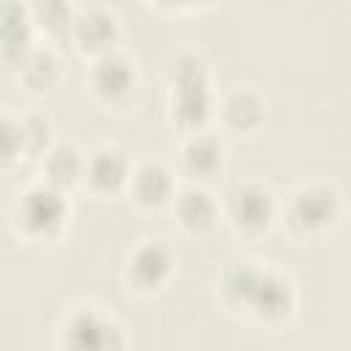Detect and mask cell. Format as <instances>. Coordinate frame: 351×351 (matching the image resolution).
<instances>
[{"mask_svg": "<svg viewBox=\"0 0 351 351\" xmlns=\"http://www.w3.org/2000/svg\"><path fill=\"white\" fill-rule=\"evenodd\" d=\"M167 195H170L167 170H162L156 165H145L134 176V200H140L145 206H159L167 200Z\"/></svg>", "mask_w": 351, "mask_h": 351, "instance_id": "5b68a950", "label": "cell"}, {"mask_svg": "<svg viewBox=\"0 0 351 351\" xmlns=\"http://www.w3.org/2000/svg\"><path fill=\"white\" fill-rule=\"evenodd\" d=\"M217 148H219V145H217L211 137L197 134V137L184 148V159L189 162V167H192L195 173L208 176V173H211V165H206V159H211V162H217V165H219V156H217V154H211V151H217Z\"/></svg>", "mask_w": 351, "mask_h": 351, "instance_id": "ba28073f", "label": "cell"}, {"mask_svg": "<svg viewBox=\"0 0 351 351\" xmlns=\"http://www.w3.org/2000/svg\"><path fill=\"white\" fill-rule=\"evenodd\" d=\"M230 219L241 228H266L271 217V197L263 186H236L230 195Z\"/></svg>", "mask_w": 351, "mask_h": 351, "instance_id": "7a4b0ae2", "label": "cell"}, {"mask_svg": "<svg viewBox=\"0 0 351 351\" xmlns=\"http://www.w3.org/2000/svg\"><path fill=\"white\" fill-rule=\"evenodd\" d=\"M178 206H181V222L186 228L200 230V228H208L214 222V203L200 189H189L186 195H181Z\"/></svg>", "mask_w": 351, "mask_h": 351, "instance_id": "8992f818", "label": "cell"}, {"mask_svg": "<svg viewBox=\"0 0 351 351\" xmlns=\"http://www.w3.org/2000/svg\"><path fill=\"white\" fill-rule=\"evenodd\" d=\"M85 178L93 186H99V189H112V186L123 184L126 165H123V159H121L118 151L104 148V151H96V156H90L85 162Z\"/></svg>", "mask_w": 351, "mask_h": 351, "instance_id": "277c9868", "label": "cell"}, {"mask_svg": "<svg viewBox=\"0 0 351 351\" xmlns=\"http://www.w3.org/2000/svg\"><path fill=\"white\" fill-rule=\"evenodd\" d=\"M93 85H96V90H107V85H112L110 93L115 99L118 93H126V88L134 85V71H132L129 63H121L115 58H104L99 63V71H96V82Z\"/></svg>", "mask_w": 351, "mask_h": 351, "instance_id": "52a82bcc", "label": "cell"}, {"mask_svg": "<svg viewBox=\"0 0 351 351\" xmlns=\"http://www.w3.org/2000/svg\"><path fill=\"white\" fill-rule=\"evenodd\" d=\"M293 222L313 230V228H326L332 219H335V195H329L326 189L324 192H315V189H307L302 195H296L293 200Z\"/></svg>", "mask_w": 351, "mask_h": 351, "instance_id": "3957f363", "label": "cell"}, {"mask_svg": "<svg viewBox=\"0 0 351 351\" xmlns=\"http://www.w3.org/2000/svg\"><path fill=\"white\" fill-rule=\"evenodd\" d=\"M66 219V203L52 186H33L19 192L14 203V228L19 236L36 241H52Z\"/></svg>", "mask_w": 351, "mask_h": 351, "instance_id": "6da1fadb", "label": "cell"}]
</instances>
